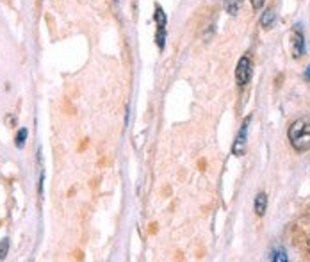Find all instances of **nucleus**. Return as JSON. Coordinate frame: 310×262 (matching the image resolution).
<instances>
[{
  "label": "nucleus",
  "instance_id": "5",
  "mask_svg": "<svg viewBox=\"0 0 310 262\" xmlns=\"http://www.w3.org/2000/svg\"><path fill=\"white\" fill-rule=\"evenodd\" d=\"M253 209H255V214L257 216H264L266 211H268V194L266 193H259L255 196V201H253Z\"/></svg>",
  "mask_w": 310,
  "mask_h": 262
},
{
  "label": "nucleus",
  "instance_id": "14",
  "mask_svg": "<svg viewBox=\"0 0 310 262\" xmlns=\"http://www.w3.org/2000/svg\"><path fill=\"white\" fill-rule=\"evenodd\" d=\"M305 80H308L310 82V65H308V68L305 70Z\"/></svg>",
  "mask_w": 310,
  "mask_h": 262
},
{
  "label": "nucleus",
  "instance_id": "4",
  "mask_svg": "<svg viewBox=\"0 0 310 262\" xmlns=\"http://www.w3.org/2000/svg\"><path fill=\"white\" fill-rule=\"evenodd\" d=\"M305 52V39H303V31L299 29V25L294 27L292 31V56L301 57Z\"/></svg>",
  "mask_w": 310,
  "mask_h": 262
},
{
  "label": "nucleus",
  "instance_id": "1",
  "mask_svg": "<svg viewBox=\"0 0 310 262\" xmlns=\"http://www.w3.org/2000/svg\"><path fill=\"white\" fill-rule=\"evenodd\" d=\"M289 141L296 152H306L310 150V118L303 116L289 127Z\"/></svg>",
  "mask_w": 310,
  "mask_h": 262
},
{
  "label": "nucleus",
  "instance_id": "10",
  "mask_svg": "<svg viewBox=\"0 0 310 262\" xmlns=\"http://www.w3.org/2000/svg\"><path fill=\"white\" fill-rule=\"evenodd\" d=\"M269 258H271L273 262H285V260H287V253H285L284 248H276Z\"/></svg>",
  "mask_w": 310,
  "mask_h": 262
},
{
  "label": "nucleus",
  "instance_id": "8",
  "mask_svg": "<svg viewBox=\"0 0 310 262\" xmlns=\"http://www.w3.org/2000/svg\"><path fill=\"white\" fill-rule=\"evenodd\" d=\"M275 20H276L275 11H273V9H268V11H266L264 15H262V18H261V25H262V27H266V29H269V27H273Z\"/></svg>",
  "mask_w": 310,
  "mask_h": 262
},
{
  "label": "nucleus",
  "instance_id": "6",
  "mask_svg": "<svg viewBox=\"0 0 310 262\" xmlns=\"http://www.w3.org/2000/svg\"><path fill=\"white\" fill-rule=\"evenodd\" d=\"M153 18H155V23H157V27H166V23H168V16H166V13H164V9L161 8L159 4H155V13H153Z\"/></svg>",
  "mask_w": 310,
  "mask_h": 262
},
{
  "label": "nucleus",
  "instance_id": "9",
  "mask_svg": "<svg viewBox=\"0 0 310 262\" xmlns=\"http://www.w3.org/2000/svg\"><path fill=\"white\" fill-rule=\"evenodd\" d=\"M155 43L161 50L164 48V43H166V27H157V32H155Z\"/></svg>",
  "mask_w": 310,
  "mask_h": 262
},
{
  "label": "nucleus",
  "instance_id": "3",
  "mask_svg": "<svg viewBox=\"0 0 310 262\" xmlns=\"http://www.w3.org/2000/svg\"><path fill=\"white\" fill-rule=\"evenodd\" d=\"M250 122H251V116H248V118L244 120V123H242L241 130H239L237 137H235V143L234 146H232V152H234V155H244L246 152V143H248V129H250Z\"/></svg>",
  "mask_w": 310,
  "mask_h": 262
},
{
  "label": "nucleus",
  "instance_id": "12",
  "mask_svg": "<svg viewBox=\"0 0 310 262\" xmlns=\"http://www.w3.org/2000/svg\"><path fill=\"white\" fill-rule=\"evenodd\" d=\"M8 251H9V239L4 237V239L0 241V260H4L8 257Z\"/></svg>",
  "mask_w": 310,
  "mask_h": 262
},
{
  "label": "nucleus",
  "instance_id": "15",
  "mask_svg": "<svg viewBox=\"0 0 310 262\" xmlns=\"http://www.w3.org/2000/svg\"><path fill=\"white\" fill-rule=\"evenodd\" d=\"M308 246H310V243H308Z\"/></svg>",
  "mask_w": 310,
  "mask_h": 262
},
{
  "label": "nucleus",
  "instance_id": "2",
  "mask_svg": "<svg viewBox=\"0 0 310 262\" xmlns=\"http://www.w3.org/2000/svg\"><path fill=\"white\" fill-rule=\"evenodd\" d=\"M251 70H253V66H251L250 57H248V56L241 57L239 63H237V66H235V80H237L239 86H246V84L250 82Z\"/></svg>",
  "mask_w": 310,
  "mask_h": 262
},
{
  "label": "nucleus",
  "instance_id": "11",
  "mask_svg": "<svg viewBox=\"0 0 310 262\" xmlns=\"http://www.w3.org/2000/svg\"><path fill=\"white\" fill-rule=\"evenodd\" d=\"M27 136H29L27 129H20V130H18V134H16V146H18V148H22L23 144H25Z\"/></svg>",
  "mask_w": 310,
  "mask_h": 262
},
{
  "label": "nucleus",
  "instance_id": "7",
  "mask_svg": "<svg viewBox=\"0 0 310 262\" xmlns=\"http://www.w3.org/2000/svg\"><path fill=\"white\" fill-rule=\"evenodd\" d=\"M241 6H242V0H225V9H227V13L232 16L237 15Z\"/></svg>",
  "mask_w": 310,
  "mask_h": 262
},
{
  "label": "nucleus",
  "instance_id": "13",
  "mask_svg": "<svg viewBox=\"0 0 310 262\" xmlns=\"http://www.w3.org/2000/svg\"><path fill=\"white\" fill-rule=\"evenodd\" d=\"M264 4H266V0H251V6H253V9H261Z\"/></svg>",
  "mask_w": 310,
  "mask_h": 262
}]
</instances>
